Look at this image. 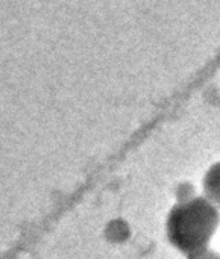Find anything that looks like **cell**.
<instances>
[{
    "mask_svg": "<svg viewBox=\"0 0 220 259\" xmlns=\"http://www.w3.org/2000/svg\"><path fill=\"white\" fill-rule=\"evenodd\" d=\"M219 211L210 200L196 197L175 206L167 220L170 243L187 255L204 250L219 226Z\"/></svg>",
    "mask_w": 220,
    "mask_h": 259,
    "instance_id": "cell-1",
    "label": "cell"
},
{
    "mask_svg": "<svg viewBox=\"0 0 220 259\" xmlns=\"http://www.w3.org/2000/svg\"><path fill=\"white\" fill-rule=\"evenodd\" d=\"M204 191H205L207 200H210L213 205L220 206V162L213 165L205 175Z\"/></svg>",
    "mask_w": 220,
    "mask_h": 259,
    "instance_id": "cell-2",
    "label": "cell"
}]
</instances>
